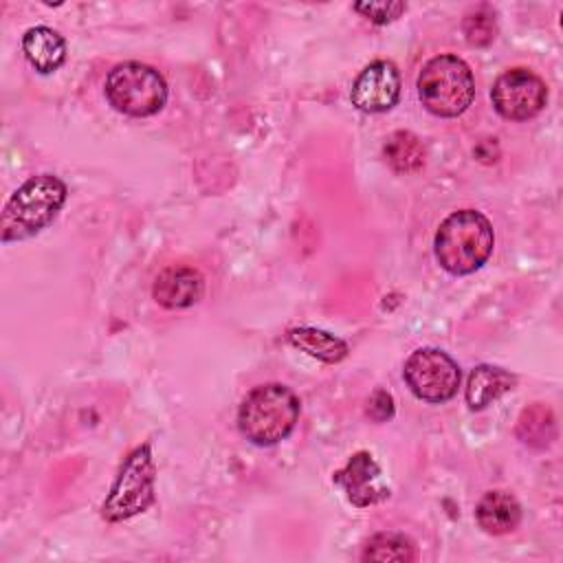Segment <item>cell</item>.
<instances>
[{
  "instance_id": "cell-1",
  "label": "cell",
  "mask_w": 563,
  "mask_h": 563,
  "mask_svg": "<svg viewBox=\"0 0 563 563\" xmlns=\"http://www.w3.org/2000/svg\"><path fill=\"white\" fill-rule=\"evenodd\" d=\"M495 233L488 218L475 209L446 216L435 231V260L451 275L477 271L493 253Z\"/></svg>"
},
{
  "instance_id": "cell-2",
  "label": "cell",
  "mask_w": 563,
  "mask_h": 563,
  "mask_svg": "<svg viewBox=\"0 0 563 563\" xmlns=\"http://www.w3.org/2000/svg\"><path fill=\"white\" fill-rule=\"evenodd\" d=\"M66 185L53 174H37L22 183L4 202L0 240L18 242L48 227L66 202Z\"/></svg>"
},
{
  "instance_id": "cell-3",
  "label": "cell",
  "mask_w": 563,
  "mask_h": 563,
  "mask_svg": "<svg viewBox=\"0 0 563 563\" xmlns=\"http://www.w3.org/2000/svg\"><path fill=\"white\" fill-rule=\"evenodd\" d=\"M299 409V398L282 383L253 387L238 409L240 433L260 446L277 444L295 429Z\"/></svg>"
},
{
  "instance_id": "cell-4",
  "label": "cell",
  "mask_w": 563,
  "mask_h": 563,
  "mask_svg": "<svg viewBox=\"0 0 563 563\" xmlns=\"http://www.w3.org/2000/svg\"><path fill=\"white\" fill-rule=\"evenodd\" d=\"M418 97L422 106L442 119L462 114L475 97V79L457 55L431 57L418 75Z\"/></svg>"
},
{
  "instance_id": "cell-5",
  "label": "cell",
  "mask_w": 563,
  "mask_h": 563,
  "mask_svg": "<svg viewBox=\"0 0 563 563\" xmlns=\"http://www.w3.org/2000/svg\"><path fill=\"white\" fill-rule=\"evenodd\" d=\"M156 464L152 446L145 442L136 446L121 464L119 475L101 504V517L106 521H125L154 504Z\"/></svg>"
},
{
  "instance_id": "cell-6",
  "label": "cell",
  "mask_w": 563,
  "mask_h": 563,
  "mask_svg": "<svg viewBox=\"0 0 563 563\" xmlns=\"http://www.w3.org/2000/svg\"><path fill=\"white\" fill-rule=\"evenodd\" d=\"M106 97L123 114L150 117L165 106L167 84L156 68L141 62H123L108 73Z\"/></svg>"
},
{
  "instance_id": "cell-7",
  "label": "cell",
  "mask_w": 563,
  "mask_h": 563,
  "mask_svg": "<svg viewBox=\"0 0 563 563\" xmlns=\"http://www.w3.org/2000/svg\"><path fill=\"white\" fill-rule=\"evenodd\" d=\"M402 376L411 394L424 402H446L460 387V365L438 347H420L409 354Z\"/></svg>"
},
{
  "instance_id": "cell-8",
  "label": "cell",
  "mask_w": 563,
  "mask_h": 563,
  "mask_svg": "<svg viewBox=\"0 0 563 563\" xmlns=\"http://www.w3.org/2000/svg\"><path fill=\"white\" fill-rule=\"evenodd\" d=\"M490 99L499 117L508 121H528L543 110L548 88L532 70L510 68L493 84Z\"/></svg>"
},
{
  "instance_id": "cell-9",
  "label": "cell",
  "mask_w": 563,
  "mask_h": 563,
  "mask_svg": "<svg viewBox=\"0 0 563 563\" xmlns=\"http://www.w3.org/2000/svg\"><path fill=\"white\" fill-rule=\"evenodd\" d=\"M400 97L398 68L387 59L367 64L352 84L350 99L363 112H387Z\"/></svg>"
},
{
  "instance_id": "cell-10",
  "label": "cell",
  "mask_w": 563,
  "mask_h": 563,
  "mask_svg": "<svg viewBox=\"0 0 563 563\" xmlns=\"http://www.w3.org/2000/svg\"><path fill=\"white\" fill-rule=\"evenodd\" d=\"M332 479L343 488L347 501L356 508H367L389 497V488L383 482L380 466L367 451L354 453L347 464L332 475Z\"/></svg>"
},
{
  "instance_id": "cell-11",
  "label": "cell",
  "mask_w": 563,
  "mask_h": 563,
  "mask_svg": "<svg viewBox=\"0 0 563 563\" xmlns=\"http://www.w3.org/2000/svg\"><path fill=\"white\" fill-rule=\"evenodd\" d=\"M205 295V277L191 266L163 268L152 286V297L169 310L189 308Z\"/></svg>"
},
{
  "instance_id": "cell-12",
  "label": "cell",
  "mask_w": 563,
  "mask_h": 563,
  "mask_svg": "<svg viewBox=\"0 0 563 563\" xmlns=\"http://www.w3.org/2000/svg\"><path fill=\"white\" fill-rule=\"evenodd\" d=\"M22 51L29 64L42 75L57 70L66 59V42L51 26H31L22 35Z\"/></svg>"
},
{
  "instance_id": "cell-13",
  "label": "cell",
  "mask_w": 563,
  "mask_h": 563,
  "mask_svg": "<svg viewBox=\"0 0 563 563\" xmlns=\"http://www.w3.org/2000/svg\"><path fill=\"white\" fill-rule=\"evenodd\" d=\"M475 519L488 534H508L521 521V506L506 490H488L475 508Z\"/></svg>"
},
{
  "instance_id": "cell-14",
  "label": "cell",
  "mask_w": 563,
  "mask_h": 563,
  "mask_svg": "<svg viewBox=\"0 0 563 563\" xmlns=\"http://www.w3.org/2000/svg\"><path fill=\"white\" fill-rule=\"evenodd\" d=\"M517 378L497 365H477L466 380V402L471 409H484L515 387Z\"/></svg>"
},
{
  "instance_id": "cell-15",
  "label": "cell",
  "mask_w": 563,
  "mask_h": 563,
  "mask_svg": "<svg viewBox=\"0 0 563 563\" xmlns=\"http://www.w3.org/2000/svg\"><path fill=\"white\" fill-rule=\"evenodd\" d=\"M288 343L323 363H339L347 356V343L319 328H292Z\"/></svg>"
},
{
  "instance_id": "cell-16",
  "label": "cell",
  "mask_w": 563,
  "mask_h": 563,
  "mask_svg": "<svg viewBox=\"0 0 563 563\" xmlns=\"http://www.w3.org/2000/svg\"><path fill=\"white\" fill-rule=\"evenodd\" d=\"M517 435L523 444L532 449H545L556 435V422L550 407L534 402L521 411L517 422Z\"/></svg>"
},
{
  "instance_id": "cell-17",
  "label": "cell",
  "mask_w": 563,
  "mask_h": 563,
  "mask_svg": "<svg viewBox=\"0 0 563 563\" xmlns=\"http://www.w3.org/2000/svg\"><path fill=\"white\" fill-rule=\"evenodd\" d=\"M383 152L391 169L398 174H411L424 165V145L413 132L407 130L394 132L387 139Z\"/></svg>"
},
{
  "instance_id": "cell-18",
  "label": "cell",
  "mask_w": 563,
  "mask_h": 563,
  "mask_svg": "<svg viewBox=\"0 0 563 563\" xmlns=\"http://www.w3.org/2000/svg\"><path fill=\"white\" fill-rule=\"evenodd\" d=\"M416 559V545L409 537L398 532L374 534L363 550V561H400L409 563Z\"/></svg>"
},
{
  "instance_id": "cell-19",
  "label": "cell",
  "mask_w": 563,
  "mask_h": 563,
  "mask_svg": "<svg viewBox=\"0 0 563 563\" xmlns=\"http://www.w3.org/2000/svg\"><path fill=\"white\" fill-rule=\"evenodd\" d=\"M462 31H464V37L471 46H488L495 40V33H497V20H495L493 7L479 4V7L471 9L464 15Z\"/></svg>"
},
{
  "instance_id": "cell-20",
  "label": "cell",
  "mask_w": 563,
  "mask_h": 563,
  "mask_svg": "<svg viewBox=\"0 0 563 563\" xmlns=\"http://www.w3.org/2000/svg\"><path fill=\"white\" fill-rule=\"evenodd\" d=\"M407 9L405 2H356L354 11L363 13L367 20L376 22V24H387L391 20H396L402 11Z\"/></svg>"
},
{
  "instance_id": "cell-21",
  "label": "cell",
  "mask_w": 563,
  "mask_h": 563,
  "mask_svg": "<svg viewBox=\"0 0 563 563\" xmlns=\"http://www.w3.org/2000/svg\"><path fill=\"white\" fill-rule=\"evenodd\" d=\"M367 416L376 422L389 420L394 416V398L385 389H376L367 400Z\"/></svg>"
}]
</instances>
